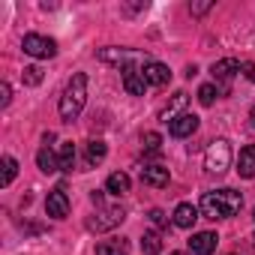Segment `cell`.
Returning a JSON list of instances; mask_svg holds the SVG:
<instances>
[{
    "mask_svg": "<svg viewBox=\"0 0 255 255\" xmlns=\"http://www.w3.org/2000/svg\"><path fill=\"white\" fill-rule=\"evenodd\" d=\"M240 207H243V195L237 192V189H213V192H204L201 195V204H198V210L207 216V219H231V216H237L240 213Z\"/></svg>",
    "mask_w": 255,
    "mask_h": 255,
    "instance_id": "cell-1",
    "label": "cell"
},
{
    "mask_svg": "<svg viewBox=\"0 0 255 255\" xmlns=\"http://www.w3.org/2000/svg\"><path fill=\"white\" fill-rule=\"evenodd\" d=\"M84 102H87V75L84 72H75L69 78V84L63 87V96H60V105H57L60 108V120L63 123H72L81 114Z\"/></svg>",
    "mask_w": 255,
    "mask_h": 255,
    "instance_id": "cell-2",
    "label": "cell"
},
{
    "mask_svg": "<svg viewBox=\"0 0 255 255\" xmlns=\"http://www.w3.org/2000/svg\"><path fill=\"white\" fill-rule=\"evenodd\" d=\"M93 207H96V213L87 219V228H90V231H111V228H117V225L126 219V210H123L120 204H111V207H108V204L102 201V204H93Z\"/></svg>",
    "mask_w": 255,
    "mask_h": 255,
    "instance_id": "cell-3",
    "label": "cell"
},
{
    "mask_svg": "<svg viewBox=\"0 0 255 255\" xmlns=\"http://www.w3.org/2000/svg\"><path fill=\"white\" fill-rule=\"evenodd\" d=\"M228 165H231V144H228L225 138L210 141L207 150H204V168H207L210 174H225Z\"/></svg>",
    "mask_w": 255,
    "mask_h": 255,
    "instance_id": "cell-4",
    "label": "cell"
},
{
    "mask_svg": "<svg viewBox=\"0 0 255 255\" xmlns=\"http://www.w3.org/2000/svg\"><path fill=\"white\" fill-rule=\"evenodd\" d=\"M21 48H24V54L39 57V60H48V57L57 54V42L48 39V36H42V33H27L21 39Z\"/></svg>",
    "mask_w": 255,
    "mask_h": 255,
    "instance_id": "cell-5",
    "label": "cell"
},
{
    "mask_svg": "<svg viewBox=\"0 0 255 255\" xmlns=\"http://www.w3.org/2000/svg\"><path fill=\"white\" fill-rule=\"evenodd\" d=\"M141 66L144 63H132V66H123V90L129 96H144L147 90V81L141 75Z\"/></svg>",
    "mask_w": 255,
    "mask_h": 255,
    "instance_id": "cell-6",
    "label": "cell"
},
{
    "mask_svg": "<svg viewBox=\"0 0 255 255\" xmlns=\"http://www.w3.org/2000/svg\"><path fill=\"white\" fill-rule=\"evenodd\" d=\"M99 60H105V63H123V66H132V63H147L150 57H141L138 51H129V48H102V51H99Z\"/></svg>",
    "mask_w": 255,
    "mask_h": 255,
    "instance_id": "cell-7",
    "label": "cell"
},
{
    "mask_svg": "<svg viewBox=\"0 0 255 255\" xmlns=\"http://www.w3.org/2000/svg\"><path fill=\"white\" fill-rule=\"evenodd\" d=\"M141 75H144L147 87H165V84L171 81V69H168L165 63H159V60H147V63L141 66Z\"/></svg>",
    "mask_w": 255,
    "mask_h": 255,
    "instance_id": "cell-8",
    "label": "cell"
},
{
    "mask_svg": "<svg viewBox=\"0 0 255 255\" xmlns=\"http://www.w3.org/2000/svg\"><path fill=\"white\" fill-rule=\"evenodd\" d=\"M45 213H48L51 219H66V216H69V195H66L60 186L48 192V198H45Z\"/></svg>",
    "mask_w": 255,
    "mask_h": 255,
    "instance_id": "cell-9",
    "label": "cell"
},
{
    "mask_svg": "<svg viewBox=\"0 0 255 255\" xmlns=\"http://www.w3.org/2000/svg\"><path fill=\"white\" fill-rule=\"evenodd\" d=\"M195 129H198V117H195V114H189V111L177 114V117L168 123V132H171L174 138H189Z\"/></svg>",
    "mask_w": 255,
    "mask_h": 255,
    "instance_id": "cell-10",
    "label": "cell"
},
{
    "mask_svg": "<svg viewBox=\"0 0 255 255\" xmlns=\"http://www.w3.org/2000/svg\"><path fill=\"white\" fill-rule=\"evenodd\" d=\"M216 246H219V237H216L213 231H198V234L189 237V249H192V255H213Z\"/></svg>",
    "mask_w": 255,
    "mask_h": 255,
    "instance_id": "cell-11",
    "label": "cell"
},
{
    "mask_svg": "<svg viewBox=\"0 0 255 255\" xmlns=\"http://www.w3.org/2000/svg\"><path fill=\"white\" fill-rule=\"evenodd\" d=\"M210 72H213V78H216V81H228L231 75L243 72V63H240L237 57H222V60H216V63L210 66Z\"/></svg>",
    "mask_w": 255,
    "mask_h": 255,
    "instance_id": "cell-12",
    "label": "cell"
},
{
    "mask_svg": "<svg viewBox=\"0 0 255 255\" xmlns=\"http://www.w3.org/2000/svg\"><path fill=\"white\" fill-rule=\"evenodd\" d=\"M168 180H171V174L165 165H144L141 168V183H147V186L162 189V186H168Z\"/></svg>",
    "mask_w": 255,
    "mask_h": 255,
    "instance_id": "cell-13",
    "label": "cell"
},
{
    "mask_svg": "<svg viewBox=\"0 0 255 255\" xmlns=\"http://www.w3.org/2000/svg\"><path fill=\"white\" fill-rule=\"evenodd\" d=\"M198 207H192L189 201H183V204H177L174 207V213H171V219H174V225L177 228H192L195 225V219H198Z\"/></svg>",
    "mask_w": 255,
    "mask_h": 255,
    "instance_id": "cell-14",
    "label": "cell"
},
{
    "mask_svg": "<svg viewBox=\"0 0 255 255\" xmlns=\"http://www.w3.org/2000/svg\"><path fill=\"white\" fill-rule=\"evenodd\" d=\"M96 255H129V240L126 237H108L96 243Z\"/></svg>",
    "mask_w": 255,
    "mask_h": 255,
    "instance_id": "cell-15",
    "label": "cell"
},
{
    "mask_svg": "<svg viewBox=\"0 0 255 255\" xmlns=\"http://www.w3.org/2000/svg\"><path fill=\"white\" fill-rule=\"evenodd\" d=\"M237 174L246 177V180L255 177V144H246L240 150V156H237Z\"/></svg>",
    "mask_w": 255,
    "mask_h": 255,
    "instance_id": "cell-16",
    "label": "cell"
},
{
    "mask_svg": "<svg viewBox=\"0 0 255 255\" xmlns=\"http://www.w3.org/2000/svg\"><path fill=\"white\" fill-rule=\"evenodd\" d=\"M105 153H108L105 141H99V138L87 141V144H84V165H87V168H96V165L105 159Z\"/></svg>",
    "mask_w": 255,
    "mask_h": 255,
    "instance_id": "cell-17",
    "label": "cell"
},
{
    "mask_svg": "<svg viewBox=\"0 0 255 255\" xmlns=\"http://www.w3.org/2000/svg\"><path fill=\"white\" fill-rule=\"evenodd\" d=\"M36 165H39V171H45V174L60 171V159H57V153H54L48 144H42V147L36 150Z\"/></svg>",
    "mask_w": 255,
    "mask_h": 255,
    "instance_id": "cell-18",
    "label": "cell"
},
{
    "mask_svg": "<svg viewBox=\"0 0 255 255\" xmlns=\"http://www.w3.org/2000/svg\"><path fill=\"white\" fill-rule=\"evenodd\" d=\"M129 186H132V180H129V174H123V171H114V174H108V180H105V189L111 192V195H126L129 192Z\"/></svg>",
    "mask_w": 255,
    "mask_h": 255,
    "instance_id": "cell-19",
    "label": "cell"
},
{
    "mask_svg": "<svg viewBox=\"0 0 255 255\" xmlns=\"http://www.w3.org/2000/svg\"><path fill=\"white\" fill-rule=\"evenodd\" d=\"M186 102H189V96H186V93H183V90H177V93H174V96H171V102H168V105H165V108H162V114H159V117H162V120H165V123H171V120H174V117H177V111H180V108H183V105H186Z\"/></svg>",
    "mask_w": 255,
    "mask_h": 255,
    "instance_id": "cell-20",
    "label": "cell"
},
{
    "mask_svg": "<svg viewBox=\"0 0 255 255\" xmlns=\"http://www.w3.org/2000/svg\"><path fill=\"white\" fill-rule=\"evenodd\" d=\"M141 252H144V255H159V252H162V237H159L156 231H144V237H141Z\"/></svg>",
    "mask_w": 255,
    "mask_h": 255,
    "instance_id": "cell-21",
    "label": "cell"
},
{
    "mask_svg": "<svg viewBox=\"0 0 255 255\" xmlns=\"http://www.w3.org/2000/svg\"><path fill=\"white\" fill-rule=\"evenodd\" d=\"M57 159H60V171H72L75 168V147H72V141H63L60 144Z\"/></svg>",
    "mask_w": 255,
    "mask_h": 255,
    "instance_id": "cell-22",
    "label": "cell"
},
{
    "mask_svg": "<svg viewBox=\"0 0 255 255\" xmlns=\"http://www.w3.org/2000/svg\"><path fill=\"white\" fill-rule=\"evenodd\" d=\"M141 144H144V153H150V156H159L162 153V135L159 132H147Z\"/></svg>",
    "mask_w": 255,
    "mask_h": 255,
    "instance_id": "cell-23",
    "label": "cell"
},
{
    "mask_svg": "<svg viewBox=\"0 0 255 255\" xmlns=\"http://www.w3.org/2000/svg\"><path fill=\"white\" fill-rule=\"evenodd\" d=\"M18 174V162L12 156H3V177H0V186H9Z\"/></svg>",
    "mask_w": 255,
    "mask_h": 255,
    "instance_id": "cell-24",
    "label": "cell"
},
{
    "mask_svg": "<svg viewBox=\"0 0 255 255\" xmlns=\"http://www.w3.org/2000/svg\"><path fill=\"white\" fill-rule=\"evenodd\" d=\"M21 81H24L27 87H36V84H42V69H39V66H24V72H21Z\"/></svg>",
    "mask_w": 255,
    "mask_h": 255,
    "instance_id": "cell-25",
    "label": "cell"
},
{
    "mask_svg": "<svg viewBox=\"0 0 255 255\" xmlns=\"http://www.w3.org/2000/svg\"><path fill=\"white\" fill-rule=\"evenodd\" d=\"M216 96H219V87H216V84H201V87H198V102H201V105H213Z\"/></svg>",
    "mask_w": 255,
    "mask_h": 255,
    "instance_id": "cell-26",
    "label": "cell"
},
{
    "mask_svg": "<svg viewBox=\"0 0 255 255\" xmlns=\"http://www.w3.org/2000/svg\"><path fill=\"white\" fill-rule=\"evenodd\" d=\"M147 219H150L153 225H159V228H162V225H168V216H165V210H159V207H153V210L147 213Z\"/></svg>",
    "mask_w": 255,
    "mask_h": 255,
    "instance_id": "cell-27",
    "label": "cell"
},
{
    "mask_svg": "<svg viewBox=\"0 0 255 255\" xmlns=\"http://www.w3.org/2000/svg\"><path fill=\"white\" fill-rule=\"evenodd\" d=\"M210 9H213V0H204V3H192V6H189L192 15H204V12H210Z\"/></svg>",
    "mask_w": 255,
    "mask_h": 255,
    "instance_id": "cell-28",
    "label": "cell"
},
{
    "mask_svg": "<svg viewBox=\"0 0 255 255\" xmlns=\"http://www.w3.org/2000/svg\"><path fill=\"white\" fill-rule=\"evenodd\" d=\"M9 99H12V90H9V84L6 81H0V105H9Z\"/></svg>",
    "mask_w": 255,
    "mask_h": 255,
    "instance_id": "cell-29",
    "label": "cell"
},
{
    "mask_svg": "<svg viewBox=\"0 0 255 255\" xmlns=\"http://www.w3.org/2000/svg\"><path fill=\"white\" fill-rule=\"evenodd\" d=\"M141 9H147V3H135V6H123V12H126V15H135V12H141Z\"/></svg>",
    "mask_w": 255,
    "mask_h": 255,
    "instance_id": "cell-30",
    "label": "cell"
},
{
    "mask_svg": "<svg viewBox=\"0 0 255 255\" xmlns=\"http://www.w3.org/2000/svg\"><path fill=\"white\" fill-rule=\"evenodd\" d=\"M252 126H255V108H252Z\"/></svg>",
    "mask_w": 255,
    "mask_h": 255,
    "instance_id": "cell-31",
    "label": "cell"
},
{
    "mask_svg": "<svg viewBox=\"0 0 255 255\" xmlns=\"http://www.w3.org/2000/svg\"><path fill=\"white\" fill-rule=\"evenodd\" d=\"M171 255H186V252H171Z\"/></svg>",
    "mask_w": 255,
    "mask_h": 255,
    "instance_id": "cell-32",
    "label": "cell"
},
{
    "mask_svg": "<svg viewBox=\"0 0 255 255\" xmlns=\"http://www.w3.org/2000/svg\"><path fill=\"white\" fill-rule=\"evenodd\" d=\"M252 216H255V210H252Z\"/></svg>",
    "mask_w": 255,
    "mask_h": 255,
    "instance_id": "cell-33",
    "label": "cell"
},
{
    "mask_svg": "<svg viewBox=\"0 0 255 255\" xmlns=\"http://www.w3.org/2000/svg\"><path fill=\"white\" fill-rule=\"evenodd\" d=\"M231 255H237V252H231Z\"/></svg>",
    "mask_w": 255,
    "mask_h": 255,
    "instance_id": "cell-34",
    "label": "cell"
}]
</instances>
